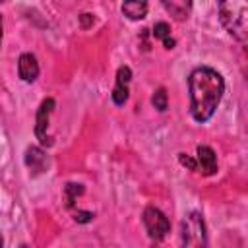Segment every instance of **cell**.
<instances>
[{
    "label": "cell",
    "instance_id": "cell-19",
    "mask_svg": "<svg viewBox=\"0 0 248 248\" xmlns=\"http://www.w3.org/2000/svg\"><path fill=\"white\" fill-rule=\"evenodd\" d=\"M0 248H2V236H0Z\"/></svg>",
    "mask_w": 248,
    "mask_h": 248
},
{
    "label": "cell",
    "instance_id": "cell-17",
    "mask_svg": "<svg viewBox=\"0 0 248 248\" xmlns=\"http://www.w3.org/2000/svg\"><path fill=\"white\" fill-rule=\"evenodd\" d=\"M79 23H81L83 29L91 27V25H93V16H91V14H81V16H79Z\"/></svg>",
    "mask_w": 248,
    "mask_h": 248
},
{
    "label": "cell",
    "instance_id": "cell-10",
    "mask_svg": "<svg viewBox=\"0 0 248 248\" xmlns=\"http://www.w3.org/2000/svg\"><path fill=\"white\" fill-rule=\"evenodd\" d=\"M122 14L130 19H143L147 14V4L145 2H124Z\"/></svg>",
    "mask_w": 248,
    "mask_h": 248
},
{
    "label": "cell",
    "instance_id": "cell-5",
    "mask_svg": "<svg viewBox=\"0 0 248 248\" xmlns=\"http://www.w3.org/2000/svg\"><path fill=\"white\" fill-rule=\"evenodd\" d=\"M54 108V99H45L37 110V120H35V136L37 140L41 141V145H52V138L46 134L48 130V118H50V112Z\"/></svg>",
    "mask_w": 248,
    "mask_h": 248
},
{
    "label": "cell",
    "instance_id": "cell-8",
    "mask_svg": "<svg viewBox=\"0 0 248 248\" xmlns=\"http://www.w3.org/2000/svg\"><path fill=\"white\" fill-rule=\"evenodd\" d=\"M17 72H19V78L27 83L35 81L37 76H39V62L37 58L31 54V52H23L17 60Z\"/></svg>",
    "mask_w": 248,
    "mask_h": 248
},
{
    "label": "cell",
    "instance_id": "cell-12",
    "mask_svg": "<svg viewBox=\"0 0 248 248\" xmlns=\"http://www.w3.org/2000/svg\"><path fill=\"white\" fill-rule=\"evenodd\" d=\"M163 6L176 17V19H184L188 14V6L186 4H176V2H163Z\"/></svg>",
    "mask_w": 248,
    "mask_h": 248
},
{
    "label": "cell",
    "instance_id": "cell-3",
    "mask_svg": "<svg viewBox=\"0 0 248 248\" xmlns=\"http://www.w3.org/2000/svg\"><path fill=\"white\" fill-rule=\"evenodd\" d=\"M180 244L182 248H207V232L202 213L190 211L180 223Z\"/></svg>",
    "mask_w": 248,
    "mask_h": 248
},
{
    "label": "cell",
    "instance_id": "cell-7",
    "mask_svg": "<svg viewBox=\"0 0 248 248\" xmlns=\"http://www.w3.org/2000/svg\"><path fill=\"white\" fill-rule=\"evenodd\" d=\"M198 169L205 174L211 176L217 172V155L209 145H198V159H196Z\"/></svg>",
    "mask_w": 248,
    "mask_h": 248
},
{
    "label": "cell",
    "instance_id": "cell-18",
    "mask_svg": "<svg viewBox=\"0 0 248 248\" xmlns=\"http://www.w3.org/2000/svg\"><path fill=\"white\" fill-rule=\"evenodd\" d=\"M0 43H2V16H0Z\"/></svg>",
    "mask_w": 248,
    "mask_h": 248
},
{
    "label": "cell",
    "instance_id": "cell-11",
    "mask_svg": "<svg viewBox=\"0 0 248 248\" xmlns=\"http://www.w3.org/2000/svg\"><path fill=\"white\" fill-rule=\"evenodd\" d=\"M81 194H83V186H81V184L68 182V184L64 186V200H66V205H68V207H72V205H74V202H76V198H78V196H81Z\"/></svg>",
    "mask_w": 248,
    "mask_h": 248
},
{
    "label": "cell",
    "instance_id": "cell-16",
    "mask_svg": "<svg viewBox=\"0 0 248 248\" xmlns=\"http://www.w3.org/2000/svg\"><path fill=\"white\" fill-rule=\"evenodd\" d=\"M74 219H76L78 223H87V221L93 219V213H91V211H76V213H74Z\"/></svg>",
    "mask_w": 248,
    "mask_h": 248
},
{
    "label": "cell",
    "instance_id": "cell-4",
    "mask_svg": "<svg viewBox=\"0 0 248 248\" xmlns=\"http://www.w3.org/2000/svg\"><path fill=\"white\" fill-rule=\"evenodd\" d=\"M143 225H145V229H147V232H149V236L153 240H161L170 231V223H169L167 215L161 209L153 207V205L145 207V211H143Z\"/></svg>",
    "mask_w": 248,
    "mask_h": 248
},
{
    "label": "cell",
    "instance_id": "cell-9",
    "mask_svg": "<svg viewBox=\"0 0 248 248\" xmlns=\"http://www.w3.org/2000/svg\"><path fill=\"white\" fill-rule=\"evenodd\" d=\"M46 163H48L46 161V153L41 147H35V145L27 147V151H25V165L33 170V174L43 172L46 169Z\"/></svg>",
    "mask_w": 248,
    "mask_h": 248
},
{
    "label": "cell",
    "instance_id": "cell-2",
    "mask_svg": "<svg viewBox=\"0 0 248 248\" xmlns=\"http://www.w3.org/2000/svg\"><path fill=\"white\" fill-rule=\"evenodd\" d=\"M219 19L223 27L236 39L246 41L248 37V4L246 2H221L219 4Z\"/></svg>",
    "mask_w": 248,
    "mask_h": 248
},
{
    "label": "cell",
    "instance_id": "cell-15",
    "mask_svg": "<svg viewBox=\"0 0 248 248\" xmlns=\"http://www.w3.org/2000/svg\"><path fill=\"white\" fill-rule=\"evenodd\" d=\"M178 161L184 165V167H188L190 170H198V165H196V159H192L190 155H186V153H178Z\"/></svg>",
    "mask_w": 248,
    "mask_h": 248
},
{
    "label": "cell",
    "instance_id": "cell-13",
    "mask_svg": "<svg viewBox=\"0 0 248 248\" xmlns=\"http://www.w3.org/2000/svg\"><path fill=\"white\" fill-rule=\"evenodd\" d=\"M151 103H153V107H155L159 112L167 110V91H165V87H159V89L153 93Z\"/></svg>",
    "mask_w": 248,
    "mask_h": 248
},
{
    "label": "cell",
    "instance_id": "cell-6",
    "mask_svg": "<svg viewBox=\"0 0 248 248\" xmlns=\"http://www.w3.org/2000/svg\"><path fill=\"white\" fill-rule=\"evenodd\" d=\"M132 79V72L128 66H120L116 72V85L112 89V101L114 105H124L128 101V83Z\"/></svg>",
    "mask_w": 248,
    "mask_h": 248
},
{
    "label": "cell",
    "instance_id": "cell-14",
    "mask_svg": "<svg viewBox=\"0 0 248 248\" xmlns=\"http://www.w3.org/2000/svg\"><path fill=\"white\" fill-rule=\"evenodd\" d=\"M153 37H155V39H161V41L169 39V37H170V27H169V23H165V21L155 23V25H153Z\"/></svg>",
    "mask_w": 248,
    "mask_h": 248
},
{
    "label": "cell",
    "instance_id": "cell-1",
    "mask_svg": "<svg viewBox=\"0 0 248 248\" xmlns=\"http://www.w3.org/2000/svg\"><path fill=\"white\" fill-rule=\"evenodd\" d=\"M188 89L192 118L202 124L207 122L221 103L225 91L223 76L209 66H200L188 76Z\"/></svg>",
    "mask_w": 248,
    "mask_h": 248
}]
</instances>
